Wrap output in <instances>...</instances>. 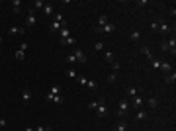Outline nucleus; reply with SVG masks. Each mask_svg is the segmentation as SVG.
Wrapping results in <instances>:
<instances>
[{
	"instance_id": "nucleus-4",
	"label": "nucleus",
	"mask_w": 176,
	"mask_h": 131,
	"mask_svg": "<svg viewBox=\"0 0 176 131\" xmlns=\"http://www.w3.org/2000/svg\"><path fill=\"white\" fill-rule=\"evenodd\" d=\"M72 53H74V59H76L78 63H86V61H88V57H86V53H84V51L76 49V51H72Z\"/></svg>"
},
{
	"instance_id": "nucleus-32",
	"label": "nucleus",
	"mask_w": 176,
	"mask_h": 131,
	"mask_svg": "<svg viewBox=\"0 0 176 131\" xmlns=\"http://www.w3.org/2000/svg\"><path fill=\"white\" fill-rule=\"evenodd\" d=\"M86 86H88L90 90H96V88H98V84L94 82V80H88V82H86Z\"/></svg>"
},
{
	"instance_id": "nucleus-42",
	"label": "nucleus",
	"mask_w": 176,
	"mask_h": 131,
	"mask_svg": "<svg viewBox=\"0 0 176 131\" xmlns=\"http://www.w3.org/2000/svg\"><path fill=\"white\" fill-rule=\"evenodd\" d=\"M22 51H27V41H22V45H20Z\"/></svg>"
},
{
	"instance_id": "nucleus-12",
	"label": "nucleus",
	"mask_w": 176,
	"mask_h": 131,
	"mask_svg": "<svg viewBox=\"0 0 176 131\" xmlns=\"http://www.w3.org/2000/svg\"><path fill=\"white\" fill-rule=\"evenodd\" d=\"M164 82H166V84H174V82H176V72L174 71L168 72V74L164 76Z\"/></svg>"
},
{
	"instance_id": "nucleus-45",
	"label": "nucleus",
	"mask_w": 176,
	"mask_h": 131,
	"mask_svg": "<svg viewBox=\"0 0 176 131\" xmlns=\"http://www.w3.org/2000/svg\"><path fill=\"white\" fill-rule=\"evenodd\" d=\"M0 43H2V37H0Z\"/></svg>"
},
{
	"instance_id": "nucleus-21",
	"label": "nucleus",
	"mask_w": 176,
	"mask_h": 131,
	"mask_svg": "<svg viewBox=\"0 0 176 131\" xmlns=\"http://www.w3.org/2000/svg\"><path fill=\"white\" fill-rule=\"evenodd\" d=\"M145 118H147V111H143V110H137V113H135V119H139V121H143Z\"/></svg>"
},
{
	"instance_id": "nucleus-23",
	"label": "nucleus",
	"mask_w": 176,
	"mask_h": 131,
	"mask_svg": "<svg viewBox=\"0 0 176 131\" xmlns=\"http://www.w3.org/2000/svg\"><path fill=\"white\" fill-rule=\"evenodd\" d=\"M125 127H127V123H125L123 119H119L117 125H116V131H125Z\"/></svg>"
},
{
	"instance_id": "nucleus-31",
	"label": "nucleus",
	"mask_w": 176,
	"mask_h": 131,
	"mask_svg": "<svg viewBox=\"0 0 176 131\" xmlns=\"http://www.w3.org/2000/svg\"><path fill=\"white\" fill-rule=\"evenodd\" d=\"M127 94H129V98H135V96H137V88H135V86L127 88Z\"/></svg>"
},
{
	"instance_id": "nucleus-27",
	"label": "nucleus",
	"mask_w": 176,
	"mask_h": 131,
	"mask_svg": "<svg viewBox=\"0 0 176 131\" xmlns=\"http://www.w3.org/2000/svg\"><path fill=\"white\" fill-rule=\"evenodd\" d=\"M33 131H53V127L51 125H47V127L45 125H37V127H33Z\"/></svg>"
},
{
	"instance_id": "nucleus-19",
	"label": "nucleus",
	"mask_w": 176,
	"mask_h": 131,
	"mask_svg": "<svg viewBox=\"0 0 176 131\" xmlns=\"http://www.w3.org/2000/svg\"><path fill=\"white\" fill-rule=\"evenodd\" d=\"M129 39L131 41H139V39H141V33L137 32V29H133V32L129 33Z\"/></svg>"
},
{
	"instance_id": "nucleus-30",
	"label": "nucleus",
	"mask_w": 176,
	"mask_h": 131,
	"mask_svg": "<svg viewBox=\"0 0 176 131\" xmlns=\"http://www.w3.org/2000/svg\"><path fill=\"white\" fill-rule=\"evenodd\" d=\"M108 82H110V84L117 82V72H111V74H108Z\"/></svg>"
},
{
	"instance_id": "nucleus-7",
	"label": "nucleus",
	"mask_w": 176,
	"mask_h": 131,
	"mask_svg": "<svg viewBox=\"0 0 176 131\" xmlns=\"http://www.w3.org/2000/svg\"><path fill=\"white\" fill-rule=\"evenodd\" d=\"M63 26H67V22H55V20H53V22H51V26H49V29H51L53 33H57Z\"/></svg>"
},
{
	"instance_id": "nucleus-6",
	"label": "nucleus",
	"mask_w": 176,
	"mask_h": 131,
	"mask_svg": "<svg viewBox=\"0 0 176 131\" xmlns=\"http://www.w3.org/2000/svg\"><path fill=\"white\" fill-rule=\"evenodd\" d=\"M166 43H168V53L174 57V55H176V39H174V37H168Z\"/></svg>"
},
{
	"instance_id": "nucleus-41",
	"label": "nucleus",
	"mask_w": 176,
	"mask_h": 131,
	"mask_svg": "<svg viewBox=\"0 0 176 131\" xmlns=\"http://www.w3.org/2000/svg\"><path fill=\"white\" fill-rule=\"evenodd\" d=\"M151 29L156 32V29H158V22H153V24H151Z\"/></svg>"
},
{
	"instance_id": "nucleus-34",
	"label": "nucleus",
	"mask_w": 176,
	"mask_h": 131,
	"mask_svg": "<svg viewBox=\"0 0 176 131\" xmlns=\"http://www.w3.org/2000/svg\"><path fill=\"white\" fill-rule=\"evenodd\" d=\"M151 65H153V69H161V61H156V59H151Z\"/></svg>"
},
{
	"instance_id": "nucleus-13",
	"label": "nucleus",
	"mask_w": 176,
	"mask_h": 131,
	"mask_svg": "<svg viewBox=\"0 0 176 131\" xmlns=\"http://www.w3.org/2000/svg\"><path fill=\"white\" fill-rule=\"evenodd\" d=\"M43 6H45L43 0H33L32 2V10H43Z\"/></svg>"
},
{
	"instance_id": "nucleus-15",
	"label": "nucleus",
	"mask_w": 176,
	"mask_h": 131,
	"mask_svg": "<svg viewBox=\"0 0 176 131\" xmlns=\"http://www.w3.org/2000/svg\"><path fill=\"white\" fill-rule=\"evenodd\" d=\"M59 33H61V39H67V37H71V32H69V27L63 26L61 29H59Z\"/></svg>"
},
{
	"instance_id": "nucleus-22",
	"label": "nucleus",
	"mask_w": 176,
	"mask_h": 131,
	"mask_svg": "<svg viewBox=\"0 0 176 131\" xmlns=\"http://www.w3.org/2000/svg\"><path fill=\"white\" fill-rule=\"evenodd\" d=\"M141 53H143V55H145V57H147V59H153V53H151V49H149V47H141Z\"/></svg>"
},
{
	"instance_id": "nucleus-14",
	"label": "nucleus",
	"mask_w": 176,
	"mask_h": 131,
	"mask_svg": "<svg viewBox=\"0 0 176 131\" xmlns=\"http://www.w3.org/2000/svg\"><path fill=\"white\" fill-rule=\"evenodd\" d=\"M106 24H110V18H108L106 14H102V16L98 18V27H104Z\"/></svg>"
},
{
	"instance_id": "nucleus-35",
	"label": "nucleus",
	"mask_w": 176,
	"mask_h": 131,
	"mask_svg": "<svg viewBox=\"0 0 176 131\" xmlns=\"http://www.w3.org/2000/svg\"><path fill=\"white\" fill-rule=\"evenodd\" d=\"M51 94H61V86H51Z\"/></svg>"
},
{
	"instance_id": "nucleus-25",
	"label": "nucleus",
	"mask_w": 176,
	"mask_h": 131,
	"mask_svg": "<svg viewBox=\"0 0 176 131\" xmlns=\"http://www.w3.org/2000/svg\"><path fill=\"white\" fill-rule=\"evenodd\" d=\"M24 57H26V51H22V49H18V51H16V61H24Z\"/></svg>"
},
{
	"instance_id": "nucleus-36",
	"label": "nucleus",
	"mask_w": 176,
	"mask_h": 131,
	"mask_svg": "<svg viewBox=\"0 0 176 131\" xmlns=\"http://www.w3.org/2000/svg\"><path fill=\"white\" fill-rule=\"evenodd\" d=\"M98 104H100V102H98V100H94V102H90V104H88V108H90V110H94V111H96Z\"/></svg>"
},
{
	"instance_id": "nucleus-16",
	"label": "nucleus",
	"mask_w": 176,
	"mask_h": 131,
	"mask_svg": "<svg viewBox=\"0 0 176 131\" xmlns=\"http://www.w3.org/2000/svg\"><path fill=\"white\" fill-rule=\"evenodd\" d=\"M12 6H14V8H12V12L18 16V14L22 12V8H20V6H22V2H20V0H14V2H12Z\"/></svg>"
},
{
	"instance_id": "nucleus-44",
	"label": "nucleus",
	"mask_w": 176,
	"mask_h": 131,
	"mask_svg": "<svg viewBox=\"0 0 176 131\" xmlns=\"http://www.w3.org/2000/svg\"><path fill=\"white\" fill-rule=\"evenodd\" d=\"M24 131H33V127H26V129H24Z\"/></svg>"
},
{
	"instance_id": "nucleus-5",
	"label": "nucleus",
	"mask_w": 176,
	"mask_h": 131,
	"mask_svg": "<svg viewBox=\"0 0 176 131\" xmlns=\"http://www.w3.org/2000/svg\"><path fill=\"white\" fill-rule=\"evenodd\" d=\"M37 24V18H35V14H33V10L29 12V16L26 18V27H33Z\"/></svg>"
},
{
	"instance_id": "nucleus-24",
	"label": "nucleus",
	"mask_w": 176,
	"mask_h": 131,
	"mask_svg": "<svg viewBox=\"0 0 176 131\" xmlns=\"http://www.w3.org/2000/svg\"><path fill=\"white\" fill-rule=\"evenodd\" d=\"M43 14H45V16H51L53 14V4H45V6H43Z\"/></svg>"
},
{
	"instance_id": "nucleus-8",
	"label": "nucleus",
	"mask_w": 176,
	"mask_h": 131,
	"mask_svg": "<svg viewBox=\"0 0 176 131\" xmlns=\"http://www.w3.org/2000/svg\"><path fill=\"white\" fill-rule=\"evenodd\" d=\"M158 32H161V33L164 35V37H166V35L170 33V27H168V24H164V22H158Z\"/></svg>"
},
{
	"instance_id": "nucleus-3",
	"label": "nucleus",
	"mask_w": 176,
	"mask_h": 131,
	"mask_svg": "<svg viewBox=\"0 0 176 131\" xmlns=\"http://www.w3.org/2000/svg\"><path fill=\"white\" fill-rule=\"evenodd\" d=\"M45 100H47V102H53V104H63V102H65L61 94H51V92L45 96Z\"/></svg>"
},
{
	"instance_id": "nucleus-26",
	"label": "nucleus",
	"mask_w": 176,
	"mask_h": 131,
	"mask_svg": "<svg viewBox=\"0 0 176 131\" xmlns=\"http://www.w3.org/2000/svg\"><path fill=\"white\" fill-rule=\"evenodd\" d=\"M78 82V84H84L86 86V82H88V78H86V76H82V74H76V78H74Z\"/></svg>"
},
{
	"instance_id": "nucleus-18",
	"label": "nucleus",
	"mask_w": 176,
	"mask_h": 131,
	"mask_svg": "<svg viewBox=\"0 0 176 131\" xmlns=\"http://www.w3.org/2000/svg\"><path fill=\"white\" fill-rule=\"evenodd\" d=\"M8 32H10V35H16V33H20V35H22V33H24V27L12 26V27H10V29H8Z\"/></svg>"
},
{
	"instance_id": "nucleus-40",
	"label": "nucleus",
	"mask_w": 176,
	"mask_h": 131,
	"mask_svg": "<svg viewBox=\"0 0 176 131\" xmlns=\"http://www.w3.org/2000/svg\"><path fill=\"white\" fill-rule=\"evenodd\" d=\"M161 49H163V51H168V43H166V39L161 43Z\"/></svg>"
},
{
	"instance_id": "nucleus-2",
	"label": "nucleus",
	"mask_w": 176,
	"mask_h": 131,
	"mask_svg": "<svg viewBox=\"0 0 176 131\" xmlns=\"http://www.w3.org/2000/svg\"><path fill=\"white\" fill-rule=\"evenodd\" d=\"M127 110H129V102L127 100H121L119 102V108H117V118H123L125 113H127Z\"/></svg>"
},
{
	"instance_id": "nucleus-38",
	"label": "nucleus",
	"mask_w": 176,
	"mask_h": 131,
	"mask_svg": "<svg viewBox=\"0 0 176 131\" xmlns=\"http://www.w3.org/2000/svg\"><path fill=\"white\" fill-rule=\"evenodd\" d=\"M67 61H69V63H76V59H74V53H71V55H67Z\"/></svg>"
},
{
	"instance_id": "nucleus-28",
	"label": "nucleus",
	"mask_w": 176,
	"mask_h": 131,
	"mask_svg": "<svg viewBox=\"0 0 176 131\" xmlns=\"http://www.w3.org/2000/svg\"><path fill=\"white\" fill-rule=\"evenodd\" d=\"M104 59L108 61V63H114V53L111 51H104Z\"/></svg>"
},
{
	"instance_id": "nucleus-11",
	"label": "nucleus",
	"mask_w": 176,
	"mask_h": 131,
	"mask_svg": "<svg viewBox=\"0 0 176 131\" xmlns=\"http://www.w3.org/2000/svg\"><path fill=\"white\" fill-rule=\"evenodd\" d=\"M22 100H24V104H27V102L32 100V90H29V88H24V92H22Z\"/></svg>"
},
{
	"instance_id": "nucleus-9",
	"label": "nucleus",
	"mask_w": 176,
	"mask_h": 131,
	"mask_svg": "<svg viewBox=\"0 0 176 131\" xmlns=\"http://www.w3.org/2000/svg\"><path fill=\"white\" fill-rule=\"evenodd\" d=\"M131 100H133V102H131V104H133V108H137V110H141V106H143V102H145V100L141 98L139 94H137L135 98H131Z\"/></svg>"
},
{
	"instance_id": "nucleus-10",
	"label": "nucleus",
	"mask_w": 176,
	"mask_h": 131,
	"mask_svg": "<svg viewBox=\"0 0 176 131\" xmlns=\"http://www.w3.org/2000/svg\"><path fill=\"white\" fill-rule=\"evenodd\" d=\"M161 71L168 74V72H172V65H170L168 61H161Z\"/></svg>"
},
{
	"instance_id": "nucleus-37",
	"label": "nucleus",
	"mask_w": 176,
	"mask_h": 131,
	"mask_svg": "<svg viewBox=\"0 0 176 131\" xmlns=\"http://www.w3.org/2000/svg\"><path fill=\"white\" fill-rule=\"evenodd\" d=\"M67 74H69L71 78H76V71H74V69H69V71H67Z\"/></svg>"
},
{
	"instance_id": "nucleus-39",
	"label": "nucleus",
	"mask_w": 176,
	"mask_h": 131,
	"mask_svg": "<svg viewBox=\"0 0 176 131\" xmlns=\"http://www.w3.org/2000/svg\"><path fill=\"white\" fill-rule=\"evenodd\" d=\"M111 71H114V72L119 71V63H116V61H114V63H111Z\"/></svg>"
},
{
	"instance_id": "nucleus-17",
	"label": "nucleus",
	"mask_w": 176,
	"mask_h": 131,
	"mask_svg": "<svg viewBox=\"0 0 176 131\" xmlns=\"http://www.w3.org/2000/svg\"><path fill=\"white\" fill-rule=\"evenodd\" d=\"M111 32H116V24H106L102 27V33H111Z\"/></svg>"
},
{
	"instance_id": "nucleus-20",
	"label": "nucleus",
	"mask_w": 176,
	"mask_h": 131,
	"mask_svg": "<svg viewBox=\"0 0 176 131\" xmlns=\"http://www.w3.org/2000/svg\"><path fill=\"white\" fill-rule=\"evenodd\" d=\"M147 104H149L151 110H156V106H158V100H156V98H149V100H147Z\"/></svg>"
},
{
	"instance_id": "nucleus-43",
	"label": "nucleus",
	"mask_w": 176,
	"mask_h": 131,
	"mask_svg": "<svg viewBox=\"0 0 176 131\" xmlns=\"http://www.w3.org/2000/svg\"><path fill=\"white\" fill-rule=\"evenodd\" d=\"M0 127H6V119H2V118H0Z\"/></svg>"
},
{
	"instance_id": "nucleus-33",
	"label": "nucleus",
	"mask_w": 176,
	"mask_h": 131,
	"mask_svg": "<svg viewBox=\"0 0 176 131\" xmlns=\"http://www.w3.org/2000/svg\"><path fill=\"white\" fill-rule=\"evenodd\" d=\"M94 49H96V51H104V43H102V41L94 43Z\"/></svg>"
},
{
	"instance_id": "nucleus-29",
	"label": "nucleus",
	"mask_w": 176,
	"mask_h": 131,
	"mask_svg": "<svg viewBox=\"0 0 176 131\" xmlns=\"http://www.w3.org/2000/svg\"><path fill=\"white\" fill-rule=\"evenodd\" d=\"M61 45H74V37H67V39H61Z\"/></svg>"
},
{
	"instance_id": "nucleus-1",
	"label": "nucleus",
	"mask_w": 176,
	"mask_h": 131,
	"mask_svg": "<svg viewBox=\"0 0 176 131\" xmlns=\"http://www.w3.org/2000/svg\"><path fill=\"white\" fill-rule=\"evenodd\" d=\"M98 102H100V104H98V108H96V116H98V118H106V116H108V106H106V98H100Z\"/></svg>"
}]
</instances>
